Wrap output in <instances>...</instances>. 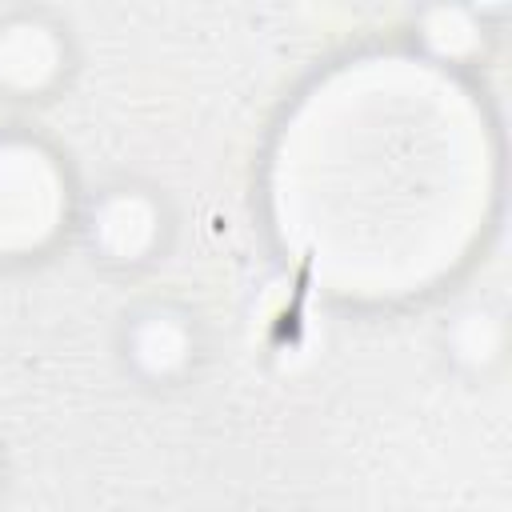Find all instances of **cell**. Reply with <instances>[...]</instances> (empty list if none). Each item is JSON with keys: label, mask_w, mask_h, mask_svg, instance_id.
Returning <instances> with one entry per match:
<instances>
[{"label": "cell", "mask_w": 512, "mask_h": 512, "mask_svg": "<svg viewBox=\"0 0 512 512\" xmlns=\"http://www.w3.org/2000/svg\"><path fill=\"white\" fill-rule=\"evenodd\" d=\"M56 180L36 152L0 148V244H28L52 228Z\"/></svg>", "instance_id": "1"}, {"label": "cell", "mask_w": 512, "mask_h": 512, "mask_svg": "<svg viewBox=\"0 0 512 512\" xmlns=\"http://www.w3.org/2000/svg\"><path fill=\"white\" fill-rule=\"evenodd\" d=\"M56 48L40 28H12L0 40V72L16 84H36L52 72Z\"/></svg>", "instance_id": "2"}, {"label": "cell", "mask_w": 512, "mask_h": 512, "mask_svg": "<svg viewBox=\"0 0 512 512\" xmlns=\"http://www.w3.org/2000/svg\"><path fill=\"white\" fill-rule=\"evenodd\" d=\"M100 240H104V248H112V252H120V256H132V252H140L144 244H148V236H152V212H148V204L144 200H136V196H120V200H112L104 212H100Z\"/></svg>", "instance_id": "3"}, {"label": "cell", "mask_w": 512, "mask_h": 512, "mask_svg": "<svg viewBox=\"0 0 512 512\" xmlns=\"http://www.w3.org/2000/svg\"><path fill=\"white\" fill-rule=\"evenodd\" d=\"M136 352H140V360L148 368L164 372V368L180 364V356H184V332L172 320H152V324H144V332L136 340Z\"/></svg>", "instance_id": "4"}, {"label": "cell", "mask_w": 512, "mask_h": 512, "mask_svg": "<svg viewBox=\"0 0 512 512\" xmlns=\"http://www.w3.org/2000/svg\"><path fill=\"white\" fill-rule=\"evenodd\" d=\"M496 340H500V332H496V324H492L488 316H468V320L460 324V348H464L472 360L492 356Z\"/></svg>", "instance_id": "5"}]
</instances>
